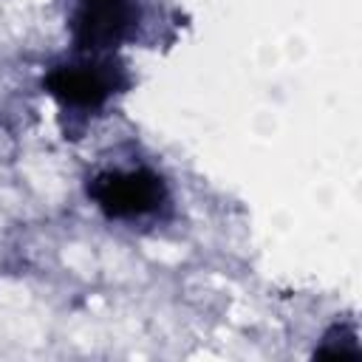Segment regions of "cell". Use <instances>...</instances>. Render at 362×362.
<instances>
[{
	"label": "cell",
	"mask_w": 362,
	"mask_h": 362,
	"mask_svg": "<svg viewBox=\"0 0 362 362\" xmlns=\"http://www.w3.org/2000/svg\"><path fill=\"white\" fill-rule=\"evenodd\" d=\"M110 65H62L45 76L48 90L74 107H99L116 88Z\"/></svg>",
	"instance_id": "3957f363"
},
{
	"label": "cell",
	"mask_w": 362,
	"mask_h": 362,
	"mask_svg": "<svg viewBox=\"0 0 362 362\" xmlns=\"http://www.w3.org/2000/svg\"><path fill=\"white\" fill-rule=\"evenodd\" d=\"M133 20L130 0H79L74 14V40L82 48L116 45Z\"/></svg>",
	"instance_id": "7a4b0ae2"
},
{
	"label": "cell",
	"mask_w": 362,
	"mask_h": 362,
	"mask_svg": "<svg viewBox=\"0 0 362 362\" xmlns=\"http://www.w3.org/2000/svg\"><path fill=\"white\" fill-rule=\"evenodd\" d=\"M96 206L110 218H141L161 206L164 184L150 170H110L88 187Z\"/></svg>",
	"instance_id": "6da1fadb"
}]
</instances>
